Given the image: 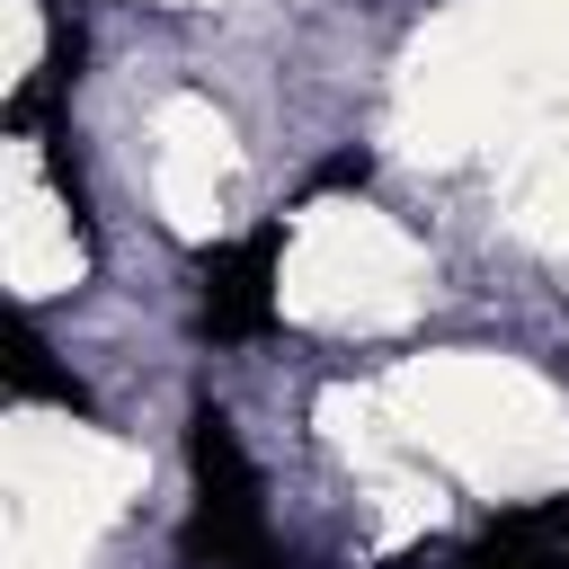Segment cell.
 <instances>
[{"mask_svg":"<svg viewBox=\"0 0 569 569\" xmlns=\"http://www.w3.org/2000/svg\"><path fill=\"white\" fill-rule=\"evenodd\" d=\"M187 471H196V507L178 525V569H293L276 525H267L258 462H249L222 400L187 409Z\"/></svg>","mask_w":569,"mask_h":569,"instance_id":"obj_1","label":"cell"},{"mask_svg":"<svg viewBox=\"0 0 569 569\" xmlns=\"http://www.w3.org/2000/svg\"><path fill=\"white\" fill-rule=\"evenodd\" d=\"M276 267H284V213L196 258V338L249 347L276 329Z\"/></svg>","mask_w":569,"mask_h":569,"instance_id":"obj_2","label":"cell"},{"mask_svg":"<svg viewBox=\"0 0 569 569\" xmlns=\"http://www.w3.org/2000/svg\"><path fill=\"white\" fill-rule=\"evenodd\" d=\"M9 400H18V409H71V418H89V409H98V400H89V382L44 347V329H36L27 311L9 320Z\"/></svg>","mask_w":569,"mask_h":569,"instance_id":"obj_3","label":"cell"},{"mask_svg":"<svg viewBox=\"0 0 569 569\" xmlns=\"http://www.w3.org/2000/svg\"><path fill=\"white\" fill-rule=\"evenodd\" d=\"M453 569H569V542L542 525V507H507L453 551Z\"/></svg>","mask_w":569,"mask_h":569,"instance_id":"obj_4","label":"cell"},{"mask_svg":"<svg viewBox=\"0 0 569 569\" xmlns=\"http://www.w3.org/2000/svg\"><path fill=\"white\" fill-rule=\"evenodd\" d=\"M365 178H373V160H365V151H338V160L311 169V196H329V187H365Z\"/></svg>","mask_w":569,"mask_h":569,"instance_id":"obj_5","label":"cell"}]
</instances>
